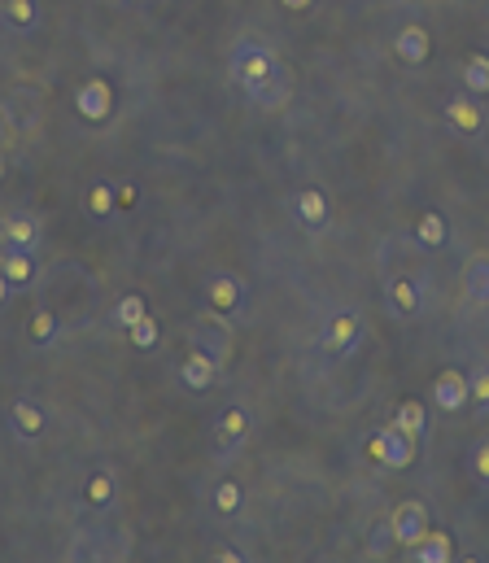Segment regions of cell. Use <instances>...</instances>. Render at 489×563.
I'll return each instance as SVG.
<instances>
[{
    "label": "cell",
    "mask_w": 489,
    "mask_h": 563,
    "mask_svg": "<svg viewBox=\"0 0 489 563\" xmlns=\"http://www.w3.org/2000/svg\"><path fill=\"white\" fill-rule=\"evenodd\" d=\"M27 337L35 345H49L57 337V315L49 306H40V310H31V319H27Z\"/></svg>",
    "instance_id": "cell-29"
},
{
    "label": "cell",
    "mask_w": 489,
    "mask_h": 563,
    "mask_svg": "<svg viewBox=\"0 0 489 563\" xmlns=\"http://www.w3.org/2000/svg\"><path fill=\"white\" fill-rule=\"evenodd\" d=\"M293 219L306 227V232H328L332 223V201L319 193V188H302V193H293Z\"/></svg>",
    "instance_id": "cell-10"
},
{
    "label": "cell",
    "mask_w": 489,
    "mask_h": 563,
    "mask_svg": "<svg viewBox=\"0 0 489 563\" xmlns=\"http://www.w3.org/2000/svg\"><path fill=\"white\" fill-rule=\"evenodd\" d=\"M206 302H210V310H219V315H236V310L245 306V284L236 280L232 271H214L206 280Z\"/></svg>",
    "instance_id": "cell-12"
},
{
    "label": "cell",
    "mask_w": 489,
    "mask_h": 563,
    "mask_svg": "<svg viewBox=\"0 0 489 563\" xmlns=\"http://www.w3.org/2000/svg\"><path fill=\"white\" fill-rule=\"evenodd\" d=\"M193 345L219 358V367H228L232 358V328H228V315L210 310V315H197L193 319Z\"/></svg>",
    "instance_id": "cell-5"
},
{
    "label": "cell",
    "mask_w": 489,
    "mask_h": 563,
    "mask_svg": "<svg viewBox=\"0 0 489 563\" xmlns=\"http://www.w3.org/2000/svg\"><path fill=\"white\" fill-rule=\"evenodd\" d=\"M241 502H245V494H241V485H236V481H219V485H214V511H219V515H236V511H241Z\"/></svg>",
    "instance_id": "cell-32"
},
{
    "label": "cell",
    "mask_w": 489,
    "mask_h": 563,
    "mask_svg": "<svg viewBox=\"0 0 489 563\" xmlns=\"http://www.w3.org/2000/svg\"><path fill=\"white\" fill-rule=\"evenodd\" d=\"M9 297H14V289H9V280H5V271H0V306L9 302Z\"/></svg>",
    "instance_id": "cell-38"
},
{
    "label": "cell",
    "mask_w": 489,
    "mask_h": 563,
    "mask_svg": "<svg viewBox=\"0 0 489 563\" xmlns=\"http://www.w3.org/2000/svg\"><path fill=\"white\" fill-rule=\"evenodd\" d=\"M385 302H389V310L398 319H415V315H420L424 293H420V284H415L411 275H389V280H385Z\"/></svg>",
    "instance_id": "cell-14"
},
{
    "label": "cell",
    "mask_w": 489,
    "mask_h": 563,
    "mask_svg": "<svg viewBox=\"0 0 489 563\" xmlns=\"http://www.w3.org/2000/svg\"><path fill=\"white\" fill-rule=\"evenodd\" d=\"M83 489H88V502H92V507H110L114 494H118V481H114L110 472H92Z\"/></svg>",
    "instance_id": "cell-31"
},
{
    "label": "cell",
    "mask_w": 489,
    "mask_h": 563,
    "mask_svg": "<svg viewBox=\"0 0 489 563\" xmlns=\"http://www.w3.org/2000/svg\"><path fill=\"white\" fill-rule=\"evenodd\" d=\"M0 254H5V249H0Z\"/></svg>",
    "instance_id": "cell-40"
},
{
    "label": "cell",
    "mask_w": 489,
    "mask_h": 563,
    "mask_svg": "<svg viewBox=\"0 0 489 563\" xmlns=\"http://www.w3.org/2000/svg\"><path fill=\"white\" fill-rule=\"evenodd\" d=\"M459 83H463V92H472V97H489V57L472 53L459 70Z\"/></svg>",
    "instance_id": "cell-24"
},
{
    "label": "cell",
    "mask_w": 489,
    "mask_h": 563,
    "mask_svg": "<svg viewBox=\"0 0 489 563\" xmlns=\"http://www.w3.org/2000/svg\"><path fill=\"white\" fill-rule=\"evenodd\" d=\"M428 53H433V40H428V31L415 27V22L393 35V57H398L402 66H424Z\"/></svg>",
    "instance_id": "cell-16"
},
{
    "label": "cell",
    "mask_w": 489,
    "mask_h": 563,
    "mask_svg": "<svg viewBox=\"0 0 489 563\" xmlns=\"http://www.w3.org/2000/svg\"><path fill=\"white\" fill-rule=\"evenodd\" d=\"M145 315H149V306H145V297H140V293H123V297L114 302V310H110V319H114L123 332L131 328V323H140Z\"/></svg>",
    "instance_id": "cell-25"
},
{
    "label": "cell",
    "mask_w": 489,
    "mask_h": 563,
    "mask_svg": "<svg viewBox=\"0 0 489 563\" xmlns=\"http://www.w3.org/2000/svg\"><path fill=\"white\" fill-rule=\"evenodd\" d=\"M5 22L14 31L40 27V5H35V0H5Z\"/></svg>",
    "instance_id": "cell-27"
},
{
    "label": "cell",
    "mask_w": 489,
    "mask_h": 563,
    "mask_svg": "<svg viewBox=\"0 0 489 563\" xmlns=\"http://www.w3.org/2000/svg\"><path fill=\"white\" fill-rule=\"evenodd\" d=\"M75 114L83 118V123H110V114H114V88H110V79H101V75H92V79H83L79 88H75Z\"/></svg>",
    "instance_id": "cell-4"
},
{
    "label": "cell",
    "mask_w": 489,
    "mask_h": 563,
    "mask_svg": "<svg viewBox=\"0 0 489 563\" xmlns=\"http://www.w3.org/2000/svg\"><path fill=\"white\" fill-rule=\"evenodd\" d=\"M214 559L219 563H245L241 550H232V546H214Z\"/></svg>",
    "instance_id": "cell-35"
},
{
    "label": "cell",
    "mask_w": 489,
    "mask_h": 563,
    "mask_svg": "<svg viewBox=\"0 0 489 563\" xmlns=\"http://www.w3.org/2000/svg\"><path fill=\"white\" fill-rule=\"evenodd\" d=\"M446 123L455 127L459 136L476 140V136H485V127H489V114H485L481 97H472V92H463V97H450V105H446Z\"/></svg>",
    "instance_id": "cell-7"
},
{
    "label": "cell",
    "mask_w": 489,
    "mask_h": 563,
    "mask_svg": "<svg viewBox=\"0 0 489 563\" xmlns=\"http://www.w3.org/2000/svg\"><path fill=\"white\" fill-rule=\"evenodd\" d=\"M276 66H280V57L271 53V44L254 40V35H245V40H236V44H232L228 75H232V83L245 92L249 101H254L258 92L267 88V79L276 75Z\"/></svg>",
    "instance_id": "cell-1"
},
{
    "label": "cell",
    "mask_w": 489,
    "mask_h": 563,
    "mask_svg": "<svg viewBox=\"0 0 489 563\" xmlns=\"http://www.w3.org/2000/svg\"><path fill=\"white\" fill-rule=\"evenodd\" d=\"M472 402V380L463 376V371H441V376L433 380V406L437 411H446V415H455V411H463V406Z\"/></svg>",
    "instance_id": "cell-11"
},
{
    "label": "cell",
    "mask_w": 489,
    "mask_h": 563,
    "mask_svg": "<svg viewBox=\"0 0 489 563\" xmlns=\"http://www.w3.org/2000/svg\"><path fill=\"white\" fill-rule=\"evenodd\" d=\"M280 5H284V9H293V14H302V9H310L315 0H280Z\"/></svg>",
    "instance_id": "cell-37"
},
{
    "label": "cell",
    "mask_w": 489,
    "mask_h": 563,
    "mask_svg": "<svg viewBox=\"0 0 489 563\" xmlns=\"http://www.w3.org/2000/svg\"><path fill=\"white\" fill-rule=\"evenodd\" d=\"M0 249H27V254H35L40 249V219L27 210L5 214L0 219Z\"/></svg>",
    "instance_id": "cell-9"
},
{
    "label": "cell",
    "mask_w": 489,
    "mask_h": 563,
    "mask_svg": "<svg viewBox=\"0 0 489 563\" xmlns=\"http://www.w3.org/2000/svg\"><path fill=\"white\" fill-rule=\"evenodd\" d=\"M0 175H5V153H0Z\"/></svg>",
    "instance_id": "cell-39"
},
{
    "label": "cell",
    "mask_w": 489,
    "mask_h": 563,
    "mask_svg": "<svg viewBox=\"0 0 489 563\" xmlns=\"http://www.w3.org/2000/svg\"><path fill=\"white\" fill-rule=\"evenodd\" d=\"M359 337H363V315L359 310H337V315L328 319V328H324V354H332V358L350 354L354 345H359Z\"/></svg>",
    "instance_id": "cell-6"
},
{
    "label": "cell",
    "mask_w": 489,
    "mask_h": 563,
    "mask_svg": "<svg viewBox=\"0 0 489 563\" xmlns=\"http://www.w3.org/2000/svg\"><path fill=\"white\" fill-rule=\"evenodd\" d=\"M0 271H5V280L14 293L31 289L35 284V254H27V249H5V254H0Z\"/></svg>",
    "instance_id": "cell-19"
},
{
    "label": "cell",
    "mask_w": 489,
    "mask_h": 563,
    "mask_svg": "<svg viewBox=\"0 0 489 563\" xmlns=\"http://www.w3.org/2000/svg\"><path fill=\"white\" fill-rule=\"evenodd\" d=\"M415 450H420V446H415V441L402 433L393 419H389L385 428H380L372 441H367V454H372V463L389 467V472H402V467H411V463H415Z\"/></svg>",
    "instance_id": "cell-3"
},
{
    "label": "cell",
    "mask_w": 489,
    "mask_h": 563,
    "mask_svg": "<svg viewBox=\"0 0 489 563\" xmlns=\"http://www.w3.org/2000/svg\"><path fill=\"white\" fill-rule=\"evenodd\" d=\"M289 97H293V70L280 62L276 75L267 79V88H262L258 97H254V105H258V110H284V105H289Z\"/></svg>",
    "instance_id": "cell-20"
},
{
    "label": "cell",
    "mask_w": 489,
    "mask_h": 563,
    "mask_svg": "<svg viewBox=\"0 0 489 563\" xmlns=\"http://www.w3.org/2000/svg\"><path fill=\"white\" fill-rule=\"evenodd\" d=\"M472 406L489 411V371H476L472 376Z\"/></svg>",
    "instance_id": "cell-33"
},
{
    "label": "cell",
    "mask_w": 489,
    "mask_h": 563,
    "mask_svg": "<svg viewBox=\"0 0 489 563\" xmlns=\"http://www.w3.org/2000/svg\"><path fill=\"white\" fill-rule=\"evenodd\" d=\"M398 546V533H393V520H376L372 533H367V559H389V550Z\"/></svg>",
    "instance_id": "cell-28"
},
{
    "label": "cell",
    "mask_w": 489,
    "mask_h": 563,
    "mask_svg": "<svg viewBox=\"0 0 489 563\" xmlns=\"http://www.w3.org/2000/svg\"><path fill=\"white\" fill-rule=\"evenodd\" d=\"M88 214H92V219H110V214H118V193H114V184L97 179V184L88 188Z\"/></svg>",
    "instance_id": "cell-26"
},
{
    "label": "cell",
    "mask_w": 489,
    "mask_h": 563,
    "mask_svg": "<svg viewBox=\"0 0 489 563\" xmlns=\"http://www.w3.org/2000/svg\"><path fill=\"white\" fill-rule=\"evenodd\" d=\"M393 533H398V546L402 550H411L415 542H420V537L428 533V507L420 498H407V502H398V507H393Z\"/></svg>",
    "instance_id": "cell-8"
},
{
    "label": "cell",
    "mask_w": 489,
    "mask_h": 563,
    "mask_svg": "<svg viewBox=\"0 0 489 563\" xmlns=\"http://www.w3.org/2000/svg\"><path fill=\"white\" fill-rule=\"evenodd\" d=\"M393 424L402 428V433H407L415 446H420V441L428 437V415H424V402H415V398H407L398 406V415H393Z\"/></svg>",
    "instance_id": "cell-23"
},
{
    "label": "cell",
    "mask_w": 489,
    "mask_h": 563,
    "mask_svg": "<svg viewBox=\"0 0 489 563\" xmlns=\"http://www.w3.org/2000/svg\"><path fill=\"white\" fill-rule=\"evenodd\" d=\"M0 114H5V127L14 131V136H31V131H40V123H44L40 88H35V83H18V88H9Z\"/></svg>",
    "instance_id": "cell-2"
},
{
    "label": "cell",
    "mask_w": 489,
    "mask_h": 563,
    "mask_svg": "<svg viewBox=\"0 0 489 563\" xmlns=\"http://www.w3.org/2000/svg\"><path fill=\"white\" fill-rule=\"evenodd\" d=\"M249 433H254V419H249L245 406H228V411L219 415V424H214V437H219V446H223V450L245 446Z\"/></svg>",
    "instance_id": "cell-18"
},
{
    "label": "cell",
    "mask_w": 489,
    "mask_h": 563,
    "mask_svg": "<svg viewBox=\"0 0 489 563\" xmlns=\"http://www.w3.org/2000/svg\"><path fill=\"white\" fill-rule=\"evenodd\" d=\"M472 476H476L481 485H489V441L472 450Z\"/></svg>",
    "instance_id": "cell-34"
},
{
    "label": "cell",
    "mask_w": 489,
    "mask_h": 563,
    "mask_svg": "<svg viewBox=\"0 0 489 563\" xmlns=\"http://www.w3.org/2000/svg\"><path fill=\"white\" fill-rule=\"evenodd\" d=\"M127 341L136 345V350H158V341H162L158 319H153V315H145L140 323H131V328H127Z\"/></svg>",
    "instance_id": "cell-30"
},
{
    "label": "cell",
    "mask_w": 489,
    "mask_h": 563,
    "mask_svg": "<svg viewBox=\"0 0 489 563\" xmlns=\"http://www.w3.org/2000/svg\"><path fill=\"white\" fill-rule=\"evenodd\" d=\"M131 206H136V188L123 184V188H118V210H131Z\"/></svg>",
    "instance_id": "cell-36"
},
{
    "label": "cell",
    "mask_w": 489,
    "mask_h": 563,
    "mask_svg": "<svg viewBox=\"0 0 489 563\" xmlns=\"http://www.w3.org/2000/svg\"><path fill=\"white\" fill-rule=\"evenodd\" d=\"M463 297L472 306H489V249H476L463 262Z\"/></svg>",
    "instance_id": "cell-17"
},
{
    "label": "cell",
    "mask_w": 489,
    "mask_h": 563,
    "mask_svg": "<svg viewBox=\"0 0 489 563\" xmlns=\"http://www.w3.org/2000/svg\"><path fill=\"white\" fill-rule=\"evenodd\" d=\"M9 428L22 437V441H40L44 428H49V415H44L40 402L31 398H14V406H9Z\"/></svg>",
    "instance_id": "cell-15"
},
{
    "label": "cell",
    "mask_w": 489,
    "mask_h": 563,
    "mask_svg": "<svg viewBox=\"0 0 489 563\" xmlns=\"http://www.w3.org/2000/svg\"><path fill=\"white\" fill-rule=\"evenodd\" d=\"M415 241H420L424 249H441V245H446V241H450L446 214H441V210H424L420 223H415Z\"/></svg>",
    "instance_id": "cell-22"
},
{
    "label": "cell",
    "mask_w": 489,
    "mask_h": 563,
    "mask_svg": "<svg viewBox=\"0 0 489 563\" xmlns=\"http://www.w3.org/2000/svg\"><path fill=\"white\" fill-rule=\"evenodd\" d=\"M219 358H214V354H206V350H197V345H193V350H188L184 354V363H180V385L184 389H193V393H206L210 385H214V376H219Z\"/></svg>",
    "instance_id": "cell-13"
},
{
    "label": "cell",
    "mask_w": 489,
    "mask_h": 563,
    "mask_svg": "<svg viewBox=\"0 0 489 563\" xmlns=\"http://www.w3.org/2000/svg\"><path fill=\"white\" fill-rule=\"evenodd\" d=\"M411 559L415 563H450V559H455V542H450V533L428 529L420 542L411 546Z\"/></svg>",
    "instance_id": "cell-21"
}]
</instances>
